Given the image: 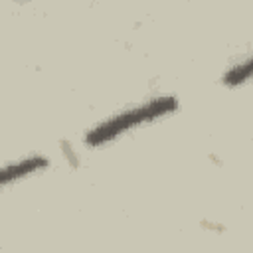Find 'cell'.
<instances>
[{
	"instance_id": "obj_2",
	"label": "cell",
	"mask_w": 253,
	"mask_h": 253,
	"mask_svg": "<svg viewBox=\"0 0 253 253\" xmlns=\"http://www.w3.org/2000/svg\"><path fill=\"white\" fill-rule=\"evenodd\" d=\"M47 166H49V158L45 154H28V156H22L20 160L8 162L0 166V190L20 180H26L34 174H40Z\"/></svg>"
},
{
	"instance_id": "obj_3",
	"label": "cell",
	"mask_w": 253,
	"mask_h": 253,
	"mask_svg": "<svg viewBox=\"0 0 253 253\" xmlns=\"http://www.w3.org/2000/svg\"><path fill=\"white\" fill-rule=\"evenodd\" d=\"M249 75H251V57L247 55V57L231 63L225 69V73L221 75V83L225 87H239V85L247 83Z\"/></svg>"
},
{
	"instance_id": "obj_1",
	"label": "cell",
	"mask_w": 253,
	"mask_h": 253,
	"mask_svg": "<svg viewBox=\"0 0 253 253\" xmlns=\"http://www.w3.org/2000/svg\"><path fill=\"white\" fill-rule=\"evenodd\" d=\"M180 107V101L174 95H156L150 97L142 103H136L132 107H126L107 119H103L101 123L93 125L83 140L89 148H97V146H105L117 138H121L123 134L144 126L148 123H154L158 119H164L172 113H176Z\"/></svg>"
}]
</instances>
